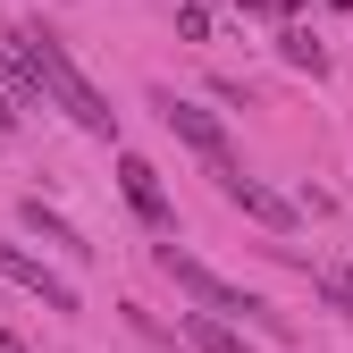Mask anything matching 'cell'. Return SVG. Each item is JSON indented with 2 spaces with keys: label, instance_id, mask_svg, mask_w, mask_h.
Listing matches in <instances>:
<instances>
[{
  "label": "cell",
  "instance_id": "obj_13",
  "mask_svg": "<svg viewBox=\"0 0 353 353\" xmlns=\"http://www.w3.org/2000/svg\"><path fill=\"white\" fill-rule=\"evenodd\" d=\"M244 9H278V0H244Z\"/></svg>",
  "mask_w": 353,
  "mask_h": 353
},
{
  "label": "cell",
  "instance_id": "obj_10",
  "mask_svg": "<svg viewBox=\"0 0 353 353\" xmlns=\"http://www.w3.org/2000/svg\"><path fill=\"white\" fill-rule=\"evenodd\" d=\"M312 286H320V303H328V312H336V320H353V286H345V278H328V270H320Z\"/></svg>",
  "mask_w": 353,
  "mask_h": 353
},
{
  "label": "cell",
  "instance_id": "obj_2",
  "mask_svg": "<svg viewBox=\"0 0 353 353\" xmlns=\"http://www.w3.org/2000/svg\"><path fill=\"white\" fill-rule=\"evenodd\" d=\"M152 261H160V278H176V294H194V303H202V312H219V320H244V328H270V336H286V320H278V312H270V303H261V294L228 286L219 270H202L194 252H176V244H160Z\"/></svg>",
  "mask_w": 353,
  "mask_h": 353
},
{
  "label": "cell",
  "instance_id": "obj_7",
  "mask_svg": "<svg viewBox=\"0 0 353 353\" xmlns=\"http://www.w3.org/2000/svg\"><path fill=\"white\" fill-rule=\"evenodd\" d=\"M219 194H228L244 219H261V228H294V202H286V194H270V185H261V176H244V168H236Z\"/></svg>",
  "mask_w": 353,
  "mask_h": 353
},
{
  "label": "cell",
  "instance_id": "obj_1",
  "mask_svg": "<svg viewBox=\"0 0 353 353\" xmlns=\"http://www.w3.org/2000/svg\"><path fill=\"white\" fill-rule=\"evenodd\" d=\"M9 42H17V51L42 68V84H51V110H68L84 135H118V110H110V93H101V84L68 59V42H59L51 26H9Z\"/></svg>",
  "mask_w": 353,
  "mask_h": 353
},
{
  "label": "cell",
  "instance_id": "obj_8",
  "mask_svg": "<svg viewBox=\"0 0 353 353\" xmlns=\"http://www.w3.org/2000/svg\"><path fill=\"white\" fill-rule=\"evenodd\" d=\"M185 345H194V353H252V345L236 336V320H219V312H185Z\"/></svg>",
  "mask_w": 353,
  "mask_h": 353
},
{
  "label": "cell",
  "instance_id": "obj_5",
  "mask_svg": "<svg viewBox=\"0 0 353 353\" xmlns=\"http://www.w3.org/2000/svg\"><path fill=\"white\" fill-rule=\"evenodd\" d=\"M0 278H9V286H26L42 312H59V320H68V312H84V303H76V286H68L59 270H42L34 252H17V244H0Z\"/></svg>",
  "mask_w": 353,
  "mask_h": 353
},
{
  "label": "cell",
  "instance_id": "obj_6",
  "mask_svg": "<svg viewBox=\"0 0 353 353\" xmlns=\"http://www.w3.org/2000/svg\"><path fill=\"white\" fill-rule=\"evenodd\" d=\"M17 219H26V236H42L51 252H68V261H93L84 228H76V219H59V210H42V194H26V202H17Z\"/></svg>",
  "mask_w": 353,
  "mask_h": 353
},
{
  "label": "cell",
  "instance_id": "obj_4",
  "mask_svg": "<svg viewBox=\"0 0 353 353\" xmlns=\"http://www.w3.org/2000/svg\"><path fill=\"white\" fill-rule=\"evenodd\" d=\"M118 194H126V210L143 219V228H176V202H168V185H160V168L143 160V152H118Z\"/></svg>",
  "mask_w": 353,
  "mask_h": 353
},
{
  "label": "cell",
  "instance_id": "obj_11",
  "mask_svg": "<svg viewBox=\"0 0 353 353\" xmlns=\"http://www.w3.org/2000/svg\"><path fill=\"white\" fill-rule=\"evenodd\" d=\"M17 118H26V101L9 93V76H0V135H17Z\"/></svg>",
  "mask_w": 353,
  "mask_h": 353
},
{
  "label": "cell",
  "instance_id": "obj_12",
  "mask_svg": "<svg viewBox=\"0 0 353 353\" xmlns=\"http://www.w3.org/2000/svg\"><path fill=\"white\" fill-rule=\"evenodd\" d=\"M0 353H26V345H17V336H9V328H0Z\"/></svg>",
  "mask_w": 353,
  "mask_h": 353
},
{
  "label": "cell",
  "instance_id": "obj_9",
  "mask_svg": "<svg viewBox=\"0 0 353 353\" xmlns=\"http://www.w3.org/2000/svg\"><path fill=\"white\" fill-rule=\"evenodd\" d=\"M278 51H286V68H312V76L328 68V51H320V42L303 34V26H286V34H278Z\"/></svg>",
  "mask_w": 353,
  "mask_h": 353
},
{
  "label": "cell",
  "instance_id": "obj_3",
  "mask_svg": "<svg viewBox=\"0 0 353 353\" xmlns=\"http://www.w3.org/2000/svg\"><path fill=\"white\" fill-rule=\"evenodd\" d=\"M152 110H160V126H168V135L185 143V152H194V160H202L210 176H219V185H228V176L244 168V160H236V143H228V126H219L210 110H194L185 93H168V84H152Z\"/></svg>",
  "mask_w": 353,
  "mask_h": 353
}]
</instances>
